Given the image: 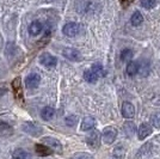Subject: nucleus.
Masks as SVG:
<instances>
[{
  "instance_id": "f257e3e1",
  "label": "nucleus",
  "mask_w": 160,
  "mask_h": 159,
  "mask_svg": "<svg viewBox=\"0 0 160 159\" xmlns=\"http://www.w3.org/2000/svg\"><path fill=\"white\" fill-rule=\"evenodd\" d=\"M98 4L99 0H77V11L80 13H92L100 10Z\"/></svg>"
},
{
  "instance_id": "f03ea898",
  "label": "nucleus",
  "mask_w": 160,
  "mask_h": 159,
  "mask_svg": "<svg viewBox=\"0 0 160 159\" xmlns=\"http://www.w3.org/2000/svg\"><path fill=\"white\" fill-rule=\"evenodd\" d=\"M80 31H81V25L75 22H69L62 28V33L67 37H75L77 35H79Z\"/></svg>"
},
{
  "instance_id": "7ed1b4c3",
  "label": "nucleus",
  "mask_w": 160,
  "mask_h": 159,
  "mask_svg": "<svg viewBox=\"0 0 160 159\" xmlns=\"http://www.w3.org/2000/svg\"><path fill=\"white\" fill-rule=\"evenodd\" d=\"M116 136H117V131H116V128L111 126L105 127L103 131V134H102V139L104 141V144H107V145H111L116 140Z\"/></svg>"
},
{
  "instance_id": "20e7f679",
  "label": "nucleus",
  "mask_w": 160,
  "mask_h": 159,
  "mask_svg": "<svg viewBox=\"0 0 160 159\" xmlns=\"http://www.w3.org/2000/svg\"><path fill=\"white\" fill-rule=\"evenodd\" d=\"M62 55L66 58V59L71 60V61H75V62H79L82 60V56L80 54L79 50L74 49V48H71V47H67L62 50Z\"/></svg>"
},
{
  "instance_id": "39448f33",
  "label": "nucleus",
  "mask_w": 160,
  "mask_h": 159,
  "mask_svg": "<svg viewBox=\"0 0 160 159\" xmlns=\"http://www.w3.org/2000/svg\"><path fill=\"white\" fill-rule=\"evenodd\" d=\"M40 64L42 66L47 67V68H54L58 64L56 58L49 53H43L40 56Z\"/></svg>"
},
{
  "instance_id": "423d86ee",
  "label": "nucleus",
  "mask_w": 160,
  "mask_h": 159,
  "mask_svg": "<svg viewBox=\"0 0 160 159\" xmlns=\"http://www.w3.org/2000/svg\"><path fill=\"white\" fill-rule=\"evenodd\" d=\"M86 142L91 148H98L100 145V133L98 131H92L86 136Z\"/></svg>"
},
{
  "instance_id": "0eeeda50",
  "label": "nucleus",
  "mask_w": 160,
  "mask_h": 159,
  "mask_svg": "<svg viewBox=\"0 0 160 159\" xmlns=\"http://www.w3.org/2000/svg\"><path fill=\"white\" fill-rule=\"evenodd\" d=\"M23 131L30 135H32V136H38L42 133V128L33 122H27L23 125Z\"/></svg>"
},
{
  "instance_id": "6e6552de",
  "label": "nucleus",
  "mask_w": 160,
  "mask_h": 159,
  "mask_svg": "<svg viewBox=\"0 0 160 159\" xmlns=\"http://www.w3.org/2000/svg\"><path fill=\"white\" fill-rule=\"evenodd\" d=\"M42 142H44V145L48 146L52 151H56V152L59 153H61V151H62V145H61V142L58 139L48 136V138H43Z\"/></svg>"
},
{
  "instance_id": "1a4fd4ad",
  "label": "nucleus",
  "mask_w": 160,
  "mask_h": 159,
  "mask_svg": "<svg viewBox=\"0 0 160 159\" xmlns=\"http://www.w3.org/2000/svg\"><path fill=\"white\" fill-rule=\"evenodd\" d=\"M41 81V75L37 73H31L29 74L27 78H25V85L28 89H36V87L40 85Z\"/></svg>"
},
{
  "instance_id": "9d476101",
  "label": "nucleus",
  "mask_w": 160,
  "mask_h": 159,
  "mask_svg": "<svg viewBox=\"0 0 160 159\" xmlns=\"http://www.w3.org/2000/svg\"><path fill=\"white\" fill-rule=\"evenodd\" d=\"M121 111H122L123 117H126V119H133L134 115H135V108H134V105L130 102H124L122 104Z\"/></svg>"
},
{
  "instance_id": "9b49d317",
  "label": "nucleus",
  "mask_w": 160,
  "mask_h": 159,
  "mask_svg": "<svg viewBox=\"0 0 160 159\" xmlns=\"http://www.w3.org/2000/svg\"><path fill=\"white\" fill-rule=\"evenodd\" d=\"M152 134V127L149 123H141L138 129V138L140 140H145L147 136Z\"/></svg>"
},
{
  "instance_id": "f8f14e48",
  "label": "nucleus",
  "mask_w": 160,
  "mask_h": 159,
  "mask_svg": "<svg viewBox=\"0 0 160 159\" xmlns=\"http://www.w3.org/2000/svg\"><path fill=\"white\" fill-rule=\"evenodd\" d=\"M94 126H96V120L94 117L92 116H86L85 119L81 121V131H84V132H86V131H91V129H93Z\"/></svg>"
},
{
  "instance_id": "ddd939ff",
  "label": "nucleus",
  "mask_w": 160,
  "mask_h": 159,
  "mask_svg": "<svg viewBox=\"0 0 160 159\" xmlns=\"http://www.w3.org/2000/svg\"><path fill=\"white\" fill-rule=\"evenodd\" d=\"M43 30V25L38 20H33L32 23L29 25V33L31 36H38Z\"/></svg>"
},
{
  "instance_id": "4468645a",
  "label": "nucleus",
  "mask_w": 160,
  "mask_h": 159,
  "mask_svg": "<svg viewBox=\"0 0 160 159\" xmlns=\"http://www.w3.org/2000/svg\"><path fill=\"white\" fill-rule=\"evenodd\" d=\"M13 134V128L8 123L0 121V136H10Z\"/></svg>"
},
{
  "instance_id": "2eb2a0df",
  "label": "nucleus",
  "mask_w": 160,
  "mask_h": 159,
  "mask_svg": "<svg viewBox=\"0 0 160 159\" xmlns=\"http://www.w3.org/2000/svg\"><path fill=\"white\" fill-rule=\"evenodd\" d=\"M35 150H36L37 154L42 156V157H47V156H50L53 153V151L48 146L43 145V144H37V145L35 146Z\"/></svg>"
},
{
  "instance_id": "dca6fc26",
  "label": "nucleus",
  "mask_w": 160,
  "mask_h": 159,
  "mask_svg": "<svg viewBox=\"0 0 160 159\" xmlns=\"http://www.w3.org/2000/svg\"><path fill=\"white\" fill-rule=\"evenodd\" d=\"M55 115V110H54L52 106H44L41 111V117L44 120V121H50Z\"/></svg>"
},
{
  "instance_id": "f3484780",
  "label": "nucleus",
  "mask_w": 160,
  "mask_h": 159,
  "mask_svg": "<svg viewBox=\"0 0 160 159\" xmlns=\"http://www.w3.org/2000/svg\"><path fill=\"white\" fill-rule=\"evenodd\" d=\"M12 87H13L16 97L22 100V98H23V90H22V85H20V78H16V79L12 81Z\"/></svg>"
},
{
  "instance_id": "a211bd4d",
  "label": "nucleus",
  "mask_w": 160,
  "mask_h": 159,
  "mask_svg": "<svg viewBox=\"0 0 160 159\" xmlns=\"http://www.w3.org/2000/svg\"><path fill=\"white\" fill-rule=\"evenodd\" d=\"M142 22H143V16L141 13L140 11H135L133 14H132V17H130V23L133 24L134 27H139L142 24Z\"/></svg>"
},
{
  "instance_id": "6ab92c4d",
  "label": "nucleus",
  "mask_w": 160,
  "mask_h": 159,
  "mask_svg": "<svg viewBox=\"0 0 160 159\" xmlns=\"http://www.w3.org/2000/svg\"><path fill=\"white\" fill-rule=\"evenodd\" d=\"M139 68H140V66H139V64L138 62H135V61H130L129 64H128L127 66V74L128 75H130V77H134L136 73L139 72Z\"/></svg>"
},
{
  "instance_id": "aec40b11",
  "label": "nucleus",
  "mask_w": 160,
  "mask_h": 159,
  "mask_svg": "<svg viewBox=\"0 0 160 159\" xmlns=\"http://www.w3.org/2000/svg\"><path fill=\"white\" fill-rule=\"evenodd\" d=\"M84 78H85V80H86L87 83L94 84V83L98 80L99 77H98L94 72H92L91 69H88V71H85V72H84Z\"/></svg>"
},
{
  "instance_id": "412c9836",
  "label": "nucleus",
  "mask_w": 160,
  "mask_h": 159,
  "mask_svg": "<svg viewBox=\"0 0 160 159\" xmlns=\"http://www.w3.org/2000/svg\"><path fill=\"white\" fill-rule=\"evenodd\" d=\"M124 156H126V150L122 145L115 147L112 153V159H124Z\"/></svg>"
},
{
  "instance_id": "4be33fe9",
  "label": "nucleus",
  "mask_w": 160,
  "mask_h": 159,
  "mask_svg": "<svg viewBox=\"0 0 160 159\" xmlns=\"http://www.w3.org/2000/svg\"><path fill=\"white\" fill-rule=\"evenodd\" d=\"M12 158L13 159H29V153L23 150V148H17L12 153Z\"/></svg>"
},
{
  "instance_id": "5701e85b",
  "label": "nucleus",
  "mask_w": 160,
  "mask_h": 159,
  "mask_svg": "<svg viewBox=\"0 0 160 159\" xmlns=\"http://www.w3.org/2000/svg\"><path fill=\"white\" fill-rule=\"evenodd\" d=\"M134 54H133V50L132 49H123L122 52H121V60L122 61H124V62H128V61H130V60L133 59Z\"/></svg>"
},
{
  "instance_id": "b1692460",
  "label": "nucleus",
  "mask_w": 160,
  "mask_h": 159,
  "mask_svg": "<svg viewBox=\"0 0 160 159\" xmlns=\"http://www.w3.org/2000/svg\"><path fill=\"white\" fill-rule=\"evenodd\" d=\"M91 71L96 73L98 77H104V74H105V71H104V68H103V66L100 64H94V65H92Z\"/></svg>"
},
{
  "instance_id": "393cba45",
  "label": "nucleus",
  "mask_w": 160,
  "mask_h": 159,
  "mask_svg": "<svg viewBox=\"0 0 160 159\" xmlns=\"http://www.w3.org/2000/svg\"><path fill=\"white\" fill-rule=\"evenodd\" d=\"M123 129H124L126 134H128V132H129V136H130L133 133H135V129H136V127H135V125H134V122H127V123H124V126H123Z\"/></svg>"
},
{
  "instance_id": "a878e982",
  "label": "nucleus",
  "mask_w": 160,
  "mask_h": 159,
  "mask_svg": "<svg viewBox=\"0 0 160 159\" xmlns=\"http://www.w3.org/2000/svg\"><path fill=\"white\" fill-rule=\"evenodd\" d=\"M151 123H152V126H153L154 128L160 129V113L154 114L153 116L151 117Z\"/></svg>"
},
{
  "instance_id": "bb28decb",
  "label": "nucleus",
  "mask_w": 160,
  "mask_h": 159,
  "mask_svg": "<svg viewBox=\"0 0 160 159\" xmlns=\"http://www.w3.org/2000/svg\"><path fill=\"white\" fill-rule=\"evenodd\" d=\"M157 5V1L155 0H141V6L145 7V8H153L154 6Z\"/></svg>"
},
{
  "instance_id": "cd10ccee",
  "label": "nucleus",
  "mask_w": 160,
  "mask_h": 159,
  "mask_svg": "<svg viewBox=\"0 0 160 159\" xmlns=\"http://www.w3.org/2000/svg\"><path fill=\"white\" fill-rule=\"evenodd\" d=\"M78 122V117L75 116V115H71V116H67L66 117V123L67 126L69 127H73L75 123Z\"/></svg>"
},
{
  "instance_id": "c85d7f7f",
  "label": "nucleus",
  "mask_w": 160,
  "mask_h": 159,
  "mask_svg": "<svg viewBox=\"0 0 160 159\" xmlns=\"http://www.w3.org/2000/svg\"><path fill=\"white\" fill-rule=\"evenodd\" d=\"M72 159H92L88 154L86 153H78V154H75Z\"/></svg>"
},
{
  "instance_id": "c756f323",
  "label": "nucleus",
  "mask_w": 160,
  "mask_h": 159,
  "mask_svg": "<svg viewBox=\"0 0 160 159\" xmlns=\"http://www.w3.org/2000/svg\"><path fill=\"white\" fill-rule=\"evenodd\" d=\"M5 92H6V89H0V97H1Z\"/></svg>"
}]
</instances>
